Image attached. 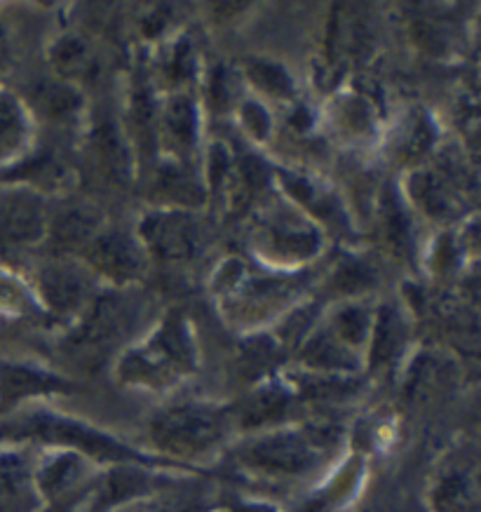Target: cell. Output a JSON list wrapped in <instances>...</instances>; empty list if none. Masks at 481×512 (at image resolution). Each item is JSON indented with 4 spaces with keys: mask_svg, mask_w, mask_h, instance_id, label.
Listing matches in <instances>:
<instances>
[{
    "mask_svg": "<svg viewBox=\"0 0 481 512\" xmlns=\"http://www.w3.org/2000/svg\"><path fill=\"white\" fill-rule=\"evenodd\" d=\"M247 461L268 473L298 475L315 466L317 449L301 435H275L254 444L247 451Z\"/></svg>",
    "mask_w": 481,
    "mask_h": 512,
    "instance_id": "5",
    "label": "cell"
},
{
    "mask_svg": "<svg viewBox=\"0 0 481 512\" xmlns=\"http://www.w3.org/2000/svg\"><path fill=\"white\" fill-rule=\"evenodd\" d=\"M26 433L43 437L47 442H59V444H71V447H80L85 451H90L94 456L108 458H118V461H132L134 456L132 451H127V447L118 444L111 437L97 433V430L83 426V423L69 421V419H59V416L45 414V416H36V419L29 421L26 426Z\"/></svg>",
    "mask_w": 481,
    "mask_h": 512,
    "instance_id": "3",
    "label": "cell"
},
{
    "mask_svg": "<svg viewBox=\"0 0 481 512\" xmlns=\"http://www.w3.org/2000/svg\"><path fill=\"white\" fill-rule=\"evenodd\" d=\"M90 259L101 273L118 280H130L144 271V254L137 242L123 233H108L90 242Z\"/></svg>",
    "mask_w": 481,
    "mask_h": 512,
    "instance_id": "7",
    "label": "cell"
},
{
    "mask_svg": "<svg viewBox=\"0 0 481 512\" xmlns=\"http://www.w3.org/2000/svg\"><path fill=\"white\" fill-rule=\"evenodd\" d=\"M134 320H137L134 301L120 294H108L104 299H97V303L92 306L83 329L78 332L76 343L90 350L108 348L120 336L130 332Z\"/></svg>",
    "mask_w": 481,
    "mask_h": 512,
    "instance_id": "4",
    "label": "cell"
},
{
    "mask_svg": "<svg viewBox=\"0 0 481 512\" xmlns=\"http://www.w3.org/2000/svg\"><path fill=\"white\" fill-rule=\"evenodd\" d=\"M43 294L54 311H76L90 296L92 282L83 268L73 264H50L40 273Z\"/></svg>",
    "mask_w": 481,
    "mask_h": 512,
    "instance_id": "8",
    "label": "cell"
},
{
    "mask_svg": "<svg viewBox=\"0 0 481 512\" xmlns=\"http://www.w3.org/2000/svg\"><path fill=\"white\" fill-rule=\"evenodd\" d=\"M228 416L219 407L207 404H181L162 412L153 421L151 433L160 447L176 454H198L207 451L226 433Z\"/></svg>",
    "mask_w": 481,
    "mask_h": 512,
    "instance_id": "1",
    "label": "cell"
},
{
    "mask_svg": "<svg viewBox=\"0 0 481 512\" xmlns=\"http://www.w3.org/2000/svg\"><path fill=\"white\" fill-rule=\"evenodd\" d=\"M444 489V501L446 505H453V508H470L474 512L477 508V494H474V484L467 480L465 475H458L453 473L444 480L442 484Z\"/></svg>",
    "mask_w": 481,
    "mask_h": 512,
    "instance_id": "12",
    "label": "cell"
},
{
    "mask_svg": "<svg viewBox=\"0 0 481 512\" xmlns=\"http://www.w3.org/2000/svg\"><path fill=\"white\" fill-rule=\"evenodd\" d=\"M43 233V210L29 193H10L0 198V242L26 245Z\"/></svg>",
    "mask_w": 481,
    "mask_h": 512,
    "instance_id": "6",
    "label": "cell"
},
{
    "mask_svg": "<svg viewBox=\"0 0 481 512\" xmlns=\"http://www.w3.org/2000/svg\"><path fill=\"white\" fill-rule=\"evenodd\" d=\"M24 137V118L17 101L0 94V160L8 158Z\"/></svg>",
    "mask_w": 481,
    "mask_h": 512,
    "instance_id": "11",
    "label": "cell"
},
{
    "mask_svg": "<svg viewBox=\"0 0 481 512\" xmlns=\"http://www.w3.org/2000/svg\"><path fill=\"white\" fill-rule=\"evenodd\" d=\"M99 217L92 210H80V207H73V210H66L54 219V240L62 242V245H85V242L94 240V233H97Z\"/></svg>",
    "mask_w": 481,
    "mask_h": 512,
    "instance_id": "10",
    "label": "cell"
},
{
    "mask_svg": "<svg viewBox=\"0 0 481 512\" xmlns=\"http://www.w3.org/2000/svg\"><path fill=\"white\" fill-rule=\"evenodd\" d=\"M193 343L179 320H167L165 329L148 341L144 350L132 353L125 365L130 381L146 383V386H165L179 374L193 369Z\"/></svg>",
    "mask_w": 481,
    "mask_h": 512,
    "instance_id": "2",
    "label": "cell"
},
{
    "mask_svg": "<svg viewBox=\"0 0 481 512\" xmlns=\"http://www.w3.org/2000/svg\"><path fill=\"white\" fill-rule=\"evenodd\" d=\"M146 240L165 259H188L195 249V228L186 217H158L148 221Z\"/></svg>",
    "mask_w": 481,
    "mask_h": 512,
    "instance_id": "9",
    "label": "cell"
}]
</instances>
